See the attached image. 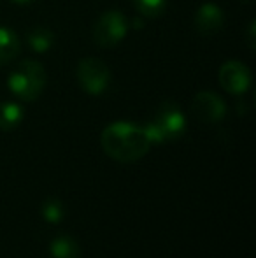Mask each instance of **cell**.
<instances>
[{
	"instance_id": "2e32d148",
	"label": "cell",
	"mask_w": 256,
	"mask_h": 258,
	"mask_svg": "<svg viewBox=\"0 0 256 258\" xmlns=\"http://www.w3.org/2000/svg\"><path fill=\"white\" fill-rule=\"evenodd\" d=\"M11 2H14V4H28V2H32V0H11Z\"/></svg>"
},
{
	"instance_id": "30bf717a",
	"label": "cell",
	"mask_w": 256,
	"mask_h": 258,
	"mask_svg": "<svg viewBox=\"0 0 256 258\" xmlns=\"http://www.w3.org/2000/svg\"><path fill=\"white\" fill-rule=\"evenodd\" d=\"M51 258H81V246L68 235H58L49 244Z\"/></svg>"
},
{
	"instance_id": "5bb4252c",
	"label": "cell",
	"mask_w": 256,
	"mask_h": 258,
	"mask_svg": "<svg viewBox=\"0 0 256 258\" xmlns=\"http://www.w3.org/2000/svg\"><path fill=\"white\" fill-rule=\"evenodd\" d=\"M137 11L146 18H158L167 9V0H133Z\"/></svg>"
},
{
	"instance_id": "3957f363",
	"label": "cell",
	"mask_w": 256,
	"mask_h": 258,
	"mask_svg": "<svg viewBox=\"0 0 256 258\" xmlns=\"http://www.w3.org/2000/svg\"><path fill=\"white\" fill-rule=\"evenodd\" d=\"M151 144H165L176 141L185 134L186 118L174 102H163L156 114L144 126Z\"/></svg>"
},
{
	"instance_id": "4fadbf2b",
	"label": "cell",
	"mask_w": 256,
	"mask_h": 258,
	"mask_svg": "<svg viewBox=\"0 0 256 258\" xmlns=\"http://www.w3.org/2000/svg\"><path fill=\"white\" fill-rule=\"evenodd\" d=\"M41 214H42V218H44V221H48V223H51V225L60 223V221H63V218H65L63 202L55 197L46 199L41 206Z\"/></svg>"
},
{
	"instance_id": "8992f818",
	"label": "cell",
	"mask_w": 256,
	"mask_h": 258,
	"mask_svg": "<svg viewBox=\"0 0 256 258\" xmlns=\"http://www.w3.org/2000/svg\"><path fill=\"white\" fill-rule=\"evenodd\" d=\"M253 76L247 65L242 61L230 60L225 61L219 69V85L232 95H242L251 88Z\"/></svg>"
},
{
	"instance_id": "277c9868",
	"label": "cell",
	"mask_w": 256,
	"mask_h": 258,
	"mask_svg": "<svg viewBox=\"0 0 256 258\" xmlns=\"http://www.w3.org/2000/svg\"><path fill=\"white\" fill-rule=\"evenodd\" d=\"M128 32V21L120 11H107L100 14L93 25V41L100 48H114L125 39Z\"/></svg>"
},
{
	"instance_id": "ba28073f",
	"label": "cell",
	"mask_w": 256,
	"mask_h": 258,
	"mask_svg": "<svg viewBox=\"0 0 256 258\" xmlns=\"http://www.w3.org/2000/svg\"><path fill=\"white\" fill-rule=\"evenodd\" d=\"M225 25V14L216 4H202L195 13V28L200 35H214Z\"/></svg>"
},
{
	"instance_id": "7a4b0ae2",
	"label": "cell",
	"mask_w": 256,
	"mask_h": 258,
	"mask_svg": "<svg viewBox=\"0 0 256 258\" xmlns=\"http://www.w3.org/2000/svg\"><path fill=\"white\" fill-rule=\"evenodd\" d=\"M46 69L35 60H23L18 63V67L11 72L7 85L9 90L25 102H34L41 97L46 88Z\"/></svg>"
},
{
	"instance_id": "7c38bea8",
	"label": "cell",
	"mask_w": 256,
	"mask_h": 258,
	"mask_svg": "<svg viewBox=\"0 0 256 258\" xmlns=\"http://www.w3.org/2000/svg\"><path fill=\"white\" fill-rule=\"evenodd\" d=\"M28 46L30 49L37 53H46L53 48V42H55V35L49 28L44 27H37L34 30L28 32Z\"/></svg>"
},
{
	"instance_id": "9c48e42d",
	"label": "cell",
	"mask_w": 256,
	"mask_h": 258,
	"mask_svg": "<svg viewBox=\"0 0 256 258\" xmlns=\"http://www.w3.org/2000/svg\"><path fill=\"white\" fill-rule=\"evenodd\" d=\"M21 44L11 28L0 27V65H7L20 54Z\"/></svg>"
},
{
	"instance_id": "8fae6325",
	"label": "cell",
	"mask_w": 256,
	"mask_h": 258,
	"mask_svg": "<svg viewBox=\"0 0 256 258\" xmlns=\"http://www.w3.org/2000/svg\"><path fill=\"white\" fill-rule=\"evenodd\" d=\"M23 121V107L14 102H2L0 104V130H11L18 128L20 123Z\"/></svg>"
},
{
	"instance_id": "52a82bcc",
	"label": "cell",
	"mask_w": 256,
	"mask_h": 258,
	"mask_svg": "<svg viewBox=\"0 0 256 258\" xmlns=\"http://www.w3.org/2000/svg\"><path fill=\"white\" fill-rule=\"evenodd\" d=\"M192 112L202 123H218L226 116V104L212 92H200L192 100Z\"/></svg>"
},
{
	"instance_id": "5b68a950",
	"label": "cell",
	"mask_w": 256,
	"mask_h": 258,
	"mask_svg": "<svg viewBox=\"0 0 256 258\" xmlns=\"http://www.w3.org/2000/svg\"><path fill=\"white\" fill-rule=\"evenodd\" d=\"M79 86L90 95H100L109 88L111 71L102 60L95 56L82 58L77 65Z\"/></svg>"
},
{
	"instance_id": "6da1fadb",
	"label": "cell",
	"mask_w": 256,
	"mask_h": 258,
	"mask_svg": "<svg viewBox=\"0 0 256 258\" xmlns=\"http://www.w3.org/2000/svg\"><path fill=\"white\" fill-rule=\"evenodd\" d=\"M100 146L109 158L121 163H132L144 158L153 144L144 126L128 121H116L102 130Z\"/></svg>"
},
{
	"instance_id": "9a60e30c",
	"label": "cell",
	"mask_w": 256,
	"mask_h": 258,
	"mask_svg": "<svg viewBox=\"0 0 256 258\" xmlns=\"http://www.w3.org/2000/svg\"><path fill=\"white\" fill-rule=\"evenodd\" d=\"M254 34H256V23H254V21H251L249 28H247V44H249L251 49H254V42H256Z\"/></svg>"
}]
</instances>
